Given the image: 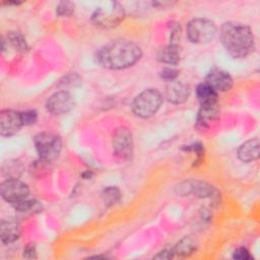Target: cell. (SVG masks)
Masks as SVG:
<instances>
[{
	"label": "cell",
	"mask_w": 260,
	"mask_h": 260,
	"mask_svg": "<svg viewBox=\"0 0 260 260\" xmlns=\"http://www.w3.org/2000/svg\"><path fill=\"white\" fill-rule=\"evenodd\" d=\"M178 75H179V71L174 68H165L164 70L160 71V77L167 80L168 82L177 79Z\"/></svg>",
	"instance_id": "obj_26"
},
{
	"label": "cell",
	"mask_w": 260,
	"mask_h": 260,
	"mask_svg": "<svg viewBox=\"0 0 260 260\" xmlns=\"http://www.w3.org/2000/svg\"><path fill=\"white\" fill-rule=\"evenodd\" d=\"M75 5L70 1H61L56 7V13L61 17H69L74 13Z\"/></svg>",
	"instance_id": "obj_23"
},
{
	"label": "cell",
	"mask_w": 260,
	"mask_h": 260,
	"mask_svg": "<svg viewBox=\"0 0 260 260\" xmlns=\"http://www.w3.org/2000/svg\"><path fill=\"white\" fill-rule=\"evenodd\" d=\"M125 15L124 7L119 2L111 1L104 3L94 10L91 21L99 28H113L124 20Z\"/></svg>",
	"instance_id": "obj_3"
},
{
	"label": "cell",
	"mask_w": 260,
	"mask_h": 260,
	"mask_svg": "<svg viewBox=\"0 0 260 260\" xmlns=\"http://www.w3.org/2000/svg\"><path fill=\"white\" fill-rule=\"evenodd\" d=\"M174 251L173 249H166V250H162L160 251L157 255H155L153 258L155 259H171L173 258L174 256Z\"/></svg>",
	"instance_id": "obj_28"
},
{
	"label": "cell",
	"mask_w": 260,
	"mask_h": 260,
	"mask_svg": "<svg viewBox=\"0 0 260 260\" xmlns=\"http://www.w3.org/2000/svg\"><path fill=\"white\" fill-rule=\"evenodd\" d=\"M196 95L201 106H211L217 104V91L205 81L198 84L196 88Z\"/></svg>",
	"instance_id": "obj_17"
},
{
	"label": "cell",
	"mask_w": 260,
	"mask_h": 260,
	"mask_svg": "<svg viewBox=\"0 0 260 260\" xmlns=\"http://www.w3.org/2000/svg\"><path fill=\"white\" fill-rule=\"evenodd\" d=\"M34 143L40 158L45 161H53L60 155L62 139L57 134L50 132L39 133L35 136Z\"/></svg>",
	"instance_id": "obj_5"
},
{
	"label": "cell",
	"mask_w": 260,
	"mask_h": 260,
	"mask_svg": "<svg viewBox=\"0 0 260 260\" xmlns=\"http://www.w3.org/2000/svg\"><path fill=\"white\" fill-rule=\"evenodd\" d=\"M0 194L8 203L15 204L27 199L29 189L28 186L22 181L15 178H10L1 183Z\"/></svg>",
	"instance_id": "obj_7"
},
{
	"label": "cell",
	"mask_w": 260,
	"mask_h": 260,
	"mask_svg": "<svg viewBox=\"0 0 260 260\" xmlns=\"http://www.w3.org/2000/svg\"><path fill=\"white\" fill-rule=\"evenodd\" d=\"M157 59L165 64L177 65L180 62V50L178 45L170 44L159 49Z\"/></svg>",
	"instance_id": "obj_18"
},
{
	"label": "cell",
	"mask_w": 260,
	"mask_h": 260,
	"mask_svg": "<svg viewBox=\"0 0 260 260\" xmlns=\"http://www.w3.org/2000/svg\"><path fill=\"white\" fill-rule=\"evenodd\" d=\"M205 82L208 83L212 88H214L217 92H224L230 90L233 87L234 80L229 72L214 68L211 69L205 77Z\"/></svg>",
	"instance_id": "obj_12"
},
{
	"label": "cell",
	"mask_w": 260,
	"mask_h": 260,
	"mask_svg": "<svg viewBox=\"0 0 260 260\" xmlns=\"http://www.w3.org/2000/svg\"><path fill=\"white\" fill-rule=\"evenodd\" d=\"M180 195L194 194L200 198H215L217 191L209 184L201 181H185L178 186Z\"/></svg>",
	"instance_id": "obj_11"
},
{
	"label": "cell",
	"mask_w": 260,
	"mask_h": 260,
	"mask_svg": "<svg viewBox=\"0 0 260 260\" xmlns=\"http://www.w3.org/2000/svg\"><path fill=\"white\" fill-rule=\"evenodd\" d=\"M142 56L140 47L127 40H117L103 46L96 53V60L107 69L120 70L133 66Z\"/></svg>",
	"instance_id": "obj_1"
},
{
	"label": "cell",
	"mask_w": 260,
	"mask_h": 260,
	"mask_svg": "<svg viewBox=\"0 0 260 260\" xmlns=\"http://www.w3.org/2000/svg\"><path fill=\"white\" fill-rule=\"evenodd\" d=\"M161 103V93L155 88H147L134 99L132 110L136 116L147 119L152 117L158 111Z\"/></svg>",
	"instance_id": "obj_4"
},
{
	"label": "cell",
	"mask_w": 260,
	"mask_h": 260,
	"mask_svg": "<svg viewBox=\"0 0 260 260\" xmlns=\"http://www.w3.org/2000/svg\"><path fill=\"white\" fill-rule=\"evenodd\" d=\"M14 209L21 213L26 212H39L42 209V205L40 202L34 200V199H25L23 201H20L18 203L12 204Z\"/></svg>",
	"instance_id": "obj_21"
},
{
	"label": "cell",
	"mask_w": 260,
	"mask_h": 260,
	"mask_svg": "<svg viewBox=\"0 0 260 260\" xmlns=\"http://www.w3.org/2000/svg\"><path fill=\"white\" fill-rule=\"evenodd\" d=\"M20 224L12 217L4 218L0 222V236L3 244L14 243L20 237Z\"/></svg>",
	"instance_id": "obj_15"
},
{
	"label": "cell",
	"mask_w": 260,
	"mask_h": 260,
	"mask_svg": "<svg viewBox=\"0 0 260 260\" xmlns=\"http://www.w3.org/2000/svg\"><path fill=\"white\" fill-rule=\"evenodd\" d=\"M190 96V86L177 79L169 81L166 86V98L167 100L175 105L185 103Z\"/></svg>",
	"instance_id": "obj_13"
},
{
	"label": "cell",
	"mask_w": 260,
	"mask_h": 260,
	"mask_svg": "<svg viewBox=\"0 0 260 260\" xmlns=\"http://www.w3.org/2000/svg\"><path fill=\"white\" fill-rule=\"evenodd\" d=\"M220 41L234 58H245L255 49V38L250 26L237 21H226L220 27Z\"/></svg>",
	"instance_id": "obj_2"
},
{
	"label": "cell",
	"mask_w": 260,
	"mask_h": 260,
	"mask_svg": "<svg viewBox=\"0 0 260 260\" xmlns=\"http://www.w3.org/2000/svg\"><path fill=\"white\" fill-rule=\"evenodd\" d=\"M233 258L238 260H250L252 259V256L245 247H240L234 251Z\"/></svg>",
	"instance_id": "obj_25"
},
{
	"label": "cell",
	"mask_w": 260,
	"mask_h": 260,
	"mask_svg": "<svg viewBox=\"0 0 260 260\" xmlns=\"http://www.w3.org/2000/svg\"><path fill=\"white\" fill-rule=\"evenodd\" d=\"M114 152L122 159H129L133 154V137L131 131L126 127L115 130L112 139Z\"/></svg>",
	"instance_id": "obj_8"
},
{
	"label": "cell",
	"mask_w": 260,
	"mask_h": 260,
	"mask_svg": "<svg viewBox=\"0 0 260 260\" xmlns=\"http://www.w3.org/2000/svg\"><path fill=\"white\" fill-rule=\"evenodd\" d=\"M121 192L115 186H109L102 192V198L106 206H113L121 199Z\"/></svg>",
	"instance_id": "obj_20"
},
{
	"label": "cell",
	"mask_w": 260,
	"mask_h": 260,
	"mask_svg": "<svg viewBox=\"0 0 260 260\" xmlns=\"http://www.w3.org/2000/svg\"><path fill=\"white\" fill-rule=\"evenodd\" d=\"M74 107L72 95L66 90L54 92L46 102V109L53 115H63L70 112Z\"/></svg>",
	"instance_id": "obj_9"
},
{
	"label": "cell",
	"mask_w": 260,
	"mask_h": 260,
	"mask_svg": "<svg viewBox=\"0 0 260 260\" xmlns=\"http://www.w3.org/2000/svg\"><path fill=\"white\" fill-rule=\"evenodd\" d=\"M239 159L243 162H251L259 157V140L258 138L249 139L240 145L237 151Z\"/></svg>",
	"instance_id": "obj_16"
},
{
	"label": "cell",
	"mask_w": 260,
	"mask_h": 260,
	"mask_svg": "<svg viewBox=\"0 0 260 260\" xmlns=\"http://www.w3.org/2000/svg\"><path fill=\"white\" fill-rule=\"evenodd\" d=\"M173 251H174V254H176L178 256L186 257L196 251V244L191 238L185 237L177 243V245L174 247Z\"/></svg>",
	"instance_id": "obj_19"
},
{
	"label": "cell",
	"mask_w": 260,
	"mask_h": 260,
	"mask_svg": "<svg viewBox=\"0 0 260 260\" xmlns=\"http://www.w3.org/2000/svg\"><path fill=\"white\" fill-rule=\"evenodd\" d=\"M24 126L21 112L14 110H2L0 114V133L4 137L16 134Z\"/></svg>",
	"instance_id": "obj_10"
},
{
	"label": "cell",
	"mask_w": 260,
	"mask_h": 260,
	"mask_svg": "<svg viewBox=\"0 0 260 260\" xmlns=\"http://www.w3.org/2000/svg\"><path fill=\"white\" fill-rule=\"evenodd\" d=\"M215 23L207 18H194L187 24L188 39L194 44H207L216 35Z\"/></svg>",
	"instance_id": "obj_6"
},
{
	"label": "cell",
	"mask_w": 260,
	"mask_h": 260,
	"mask_svg": "<svg viewBox=\"0 0 260 260\" xmlns=\"http://www.w3.org/2000/svg\"><path fill=\"white\" fill-rule=\"evenodd\" d=\"M7 43H9L17 52H24L27 50L25 39L18 31H10L7 35Z\"/></svg>",
	"instance_id": "obj_22"
},
{
	"label": "cell",
	"mask_w": 260,
	"mask_h": 260,
	"mask_svg": "<svg viewBox=\"0 0 260 260\" xmlns=\"http://www.w3.org/2000/svg\"><path fill=\"white\" fill-rule=\"evenodd\" d=\"M23 257L25 258H28V259H32V258H37V255H36V247L30 244V245H27L24 250H23Z\"/></svg>",
	"instance_id": "obj_27"
},
{
	"label": "cell",
	"mask_w": 260,
	"mask_h": 260,
	"mask_svg": "<svg viewBox=\"0 0 260 260\" xmlns=\"http://www.w3.org/2000/svg\"><path fill=\"white\" fill-rule=\"evenodd\" d=\"M21 116H22V120H23V125H24V126L32 125V124H35V123L37 122V120H38V114H37V112L34 111V110L21 112Z\"/></svg>",
	"instance_id": "obj_24"
},
{
	"label": "cell",
	"mask_w": 260,
	"mask_h": 260,
	"mask_svg": "<svg viewBox=\"0 0 260 260\" xmlns=\"http://www.w3.org/2000/svg\"><path fill=\"white\" fill-rule=\"evenodd\" d=\"M220 111L217 104L211 106H201L196 120V127L206 130L213 127L219 121Z\"/></svg>",
	"instance_id": "obj_14"
}]
</instances>
